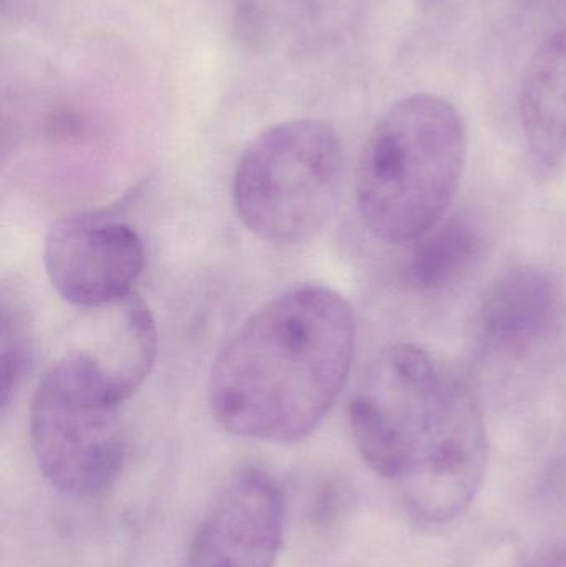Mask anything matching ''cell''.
Returning a JSON list of instances; mask_svg holds the SVG:
<instances>
[{"mask_svg": "<svg viewBox=\"0 0 566 567\" xmlns=\"http://www.w3.org/2000/svg\"><path fill=\"white\" fill-rule=\"evenodd\" d=\"M356 317L321 284L292 287L229 337L209 373L219 426L241 439L298 443L328 415L348 380Z\"/></svg>", "mask_w": 566, "mask_h": 567, "instance_id": "6da1fadb", "label": "cell"}, {"mask_svg": "<svg viewBox=\"0 0 566 567\" xmlns=\"http://www.w3.org/2000/svg\"><path fill=\"white\" fill-rule=\"evenodd\" d=\"M467 132L442 96L399 100L372 130L359 156L356 202L371 235L389 245L421 238L442 221L467 163Z\"/></svg>", "mask_w": 566, "mask_h": 567, "instance_id": "7a4b0ae2", "label": "cell"}, {"mask_svg": "<svg viewBox=\"0 0 566 567\" xmlns=\"http://www.w3.org/2000/svg\"><path fill=\"white\" fill-rule=\"evenodd\" d=\"M482 419L469 390L412 343L381 350L348 405L359 455L394 483L438 462Z\"/></svg>", "mask_w": 566, "mask_h": 567, "instance_id": "3957f363", "label": "cell"}, {"mask_svg": "<svg viewBox=\"0 0 566 567\" xmlns=\"http://www.w3.org/2000/svg\"><path fill=\"white\" fill-rule=\"evenodd\" d=\"M344 179V150L329 123L296 118L259 133L233 178L236 215L275 246L315 238L335 213Z\"/></svg>", "mask_w": 566, "mask_h": 567, "instance_id": "277c9868", "label": "cell"}, {"mask_svg": "<svg viewBox=\"0 0 566 567\" xmlns=\"http://www.w3.org/2000/svg\"><path fill=\"white\" fill-rule=\"evenodd\" d=\"M128 399L93 353H69L47 370L30 406V442L52 488L92 498L115 483L125 463Z\"/></svg>", "mask_w": 566, "mask_h": 567, "instance_id": "5b68a950", "label": "cell"}, {"mask_svg": "<svg viewBox=\"0 0 566 567\" xmlns=\"http://www.w3.org/2000/svg\"><path fill=\"white\" fill-rule=\"evenodd\" d=\"M43 266L66 302L109 309L133 296L145 268V246L120 219L79 216L53 226L43 246Z\"/></svg>", "mask_w": 566, "mask_h": 567, "instance_id": "8992f818", "label": "cell"}, {"mask_svg": "<svg viewBox=\"0 0 566 567\" xmlns=\"http://www.w3.org/2000/svg\"><path fill=\"white\" fill-rule=\"evenodd\" d=\"M285 518L278 482L263 470H241L199 525L185 567H275Z\"/></svg>", "mask_w": 566, "mask_h": 567, "instance_id": "52a82bcc", "label": "cell"}, {"mask_svg": "<svg viewBox=\"0 0 566 567\" xmlns=\"http://www.w3.org/2000/svg\"><path fill=\"white\" fill-rule=\"evenodd\" d=\"M554 282L541 269L517 266L494 279L482 300L481 322L488 346L522 355L547 339L557 319Z\"/></svg>", "mask_w": 566, "mask_h": 567, "instance_id": "ba28073f", "label": "cell"}, {"mask_svg": "<svg viewBox=\"0 0 566 567\" xmlns=\"http://www.w3.org/2000/svg\"><path fill=\"white\" fill-rule=\"evenodd\" d=\"M522 130L534 165L552 172L566 159V25L532 56L518 96Z\"/></svg>", "mask_w": 566, "mask_h": 567, "instance_id": "9c48e42d", "label": "cell"}, {"mask_svg": "<svg viewBox=\"0 0 566 567\" xmlns=\"http://www.w3.org/2000/svg\"><path fill=\"white\" fill-rule=\"evenodd\" d=\"M481 233L464 218L439 221L415 239L408 262L405 282L419 292H439L467 278L482 256Z\"/></svg>", "mask_w": 566, "mask_h": 567, "instance_id": "30bf717a", "label": "cell"}, {"mask_svg": "<svg viewBox=\"0 0 566 567\" xmlns=\"http://www.w3.org/2000/svg\"><path fill=\"white\" fill-rule=\"evenodd\" d=\"M32 337L25 303L17 290L2 292V412L9 409L29 369Z\"/></svg>", "mask_w": 566, "mask_h": 567, "instance_id": "8fae6325", "label": "cell"}, {"mask_svg": "<svg viewBox=\"0 0 566 567\" xmlns=\"http://www.w3.org/2000/svg\"><path fill=\"white\" fill-rule=\"evenodd\" d=\"M531 567H566V548L552 549L542 555Z\"/></svg>", "mask_w": 566, "mask_h": 567, "instance_id": "7c38bea8", "label": "cell"}]
</instances>
